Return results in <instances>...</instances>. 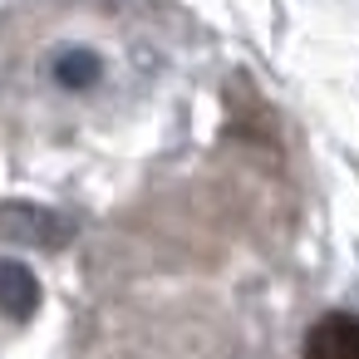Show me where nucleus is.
I'll use <instances>...</instances> for the list:
<instances>
[{
  "mask_svg": "<svg viewBox=\"0 0 359 359\" xmlns=\"http://www.w3.org/2000/svg\"><path fill=\"white\" fill-rule=\"evenodd\" d=\"M138 60L143 40L128 35L114 11L65 6L25 20V35L11 40L6 84L40 114H84L94 104H114V89L133 84Z\"/></svg>",
  "mask_w": 359,
  "mask_h": 359,
  "instance_id": "1",
  "label": "nucleus"
},
{
  "mask_svg": "<svg viewBox=\"0 0 359 359\" xmlns=\"http://www.w3.org/2000/svg\"><path fill=\"white\" fill-rule=\"evenodd\" d=\"M305 359H359V315L354 310H330L305 330L300 344Z\"/></svg>",
  "mask_w": 359,
  "mask_h": 359,
  "instance_id": "2",
  "label": "nucleus"
}]
</instances>
